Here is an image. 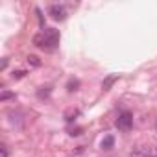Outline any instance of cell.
Returning a JSON list of instances; mask_svg holds the SVG:
<instances>
[{"label":"cell","instance_id":"1","mask_svg":"<svg viewBox=\"0 0 157 157\" xmlns=\"http://www.w3.org/2000/svg\"><path fill=\"white\" fill-rule=\"evenodd\" d=\"M33 44L41 48H56L59 44V32L54 28H44L41 33L33 37Z\"/></svg>","mask_w":157,"mask_h":157},{"label":"cell","instance_id":"2","mask_svg":"<svg viewBox=\"0 0 157 157\" xmlns=\"http://www.w3.org/2000/svg\"><path fill=\"white\" fill-rule=\"evenodd\" d=\"M117 128L120 129V131H129L131 129V126H133V115L129 113V111H122L120 115H118V118H117Z\"/></svg>","mask_w":157,"mask_h":157},{"label":"cell","instance_id":"3","mask_svg":"<svg viewBox=\"0 0 157 157\" xmlns=\"http://www.w3.org/2000/svg\"><path fill=\"white\" fill-rule=\"evenodd\" d=\"M48 15L54 19V21H65L67 19V8L63 4H52L48 8Z\"/></svg>","mask_w":157,"mask_h":157},{"label":"cell","instance_id":"4","mask_svg":"<svg viewBox=\"0 0 157 157\" xmlns=\"http://www.w3.org/2000/svg\"><path fill=\"white\" fill-rule=\"evenodd\" d=\"M129 157H153V151L150 146H135L131 150Z\"/></svg>","mask_w":157,"mask_h":157},{"label":"cell","instance_id":"5","mask_svg":"<svg viewBox=\"0 0 157 157\" xmlns=\"http://www.w3.org/2000/svg\"><path fill=\"white\" fill-rule=\"evenodd\" d=\"M117 80H118V76H117V74H111V76H107L105 80H104V83H102V89H104V91H109V89H111V85H113Z\"/></svg>","mask_w":157,"mask_h":157},{"label":"cell","instance_id":"6","mask_svg":"<svg viewBox=\"0 0 157 157\" xmlns=\"http://www.w3.org/2000/svg\"><path fill=\"white\" fill-rule=\"evenodd\" d=\"M113 144H115V137H113V135L104 137V140H102V148H104V150H111Z\"/></svg>","mask_w":157,"mask_h":157},{"label":"cell","instance_id":"7","mask_svg":"<svg viewBox=\"0 0 157 157\" xmlns=\"http://www.w3.org/2000/svg\"><path fill=\"white\" fill-rule=\"evenodd\" d=\"M28 63H30L32 67H41V59H39L37 56H28Z\"/></svg>","mask_w":157,"mask_h":157},{"label":"cell","instance_id":"8","mask_svg":"<svg viewBox=\"0 0 157 157\" xmlns=\"http://www.w3.org/2000/svg\"><path fill=\"white\" fill-rule=\"evenodd\" d=\"M10 98H15V94H13V93H8V91H4L2 94H0V100H2V102H6V100H10Z\"/></svg>","mask_w":157,"mask_h":157},{"label":"cell","instance_id":"9","mask_svg":"<svg viewBox=\"0 0 157 157\" xmlns=\"http://www.w3.org/2000/svg\"><path fill=\"white\" fill-rule=\"evenodd\" d=\"M0 157H8V146H0Z\"/></svg>","mask_w":157,"mask_h":157},{"label":"cell","instance_id":"10","mask_svg":"<svg viewBox=\"0 0 157 157\" xmlns=\"http://www.w3.org/2000/svg\"><path fill=\"white\" fill-rule=\"evenodd\" d=\"M24 70H17V72H13V78H17V80H21V78H24Z\"/></svg>","mask_w":157,"mask_h":157},{"label":"cell","instance_id":"11","mask_svg":"<svg viewBox=\"0 0 157 157\" xmlns=\"http://www.w3.org/2000/svg\"><path fill=\"white\" fill-rule=\"evenodd\" d=\"M76 87H78V82H70L68 83V91H76Z\"/></svg>","mask_w":157,"mask_h":157}]
</instances>
